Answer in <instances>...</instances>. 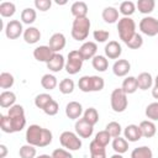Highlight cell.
Here are the masks:
<instances>
[{"label": "cell", "instance_id": "obj_46", "mask_svg": "<svg viewBox=\"0 0 158 158\" xmlns=\"http://www.w3.org/2000/svg\"><path fill=\"white\" fill-rule=\"evenodd\" d=\"M109 36H110V32L106 31V30H95L93 32V37L96 42L99 43H102V42H106L109 40Z\"/></svg>", "mask_w": 158, "mask_h": 158}, {"label": "cell", "instance_id": "obj_20", "mask_svg": "<svg viewBox=\"0 0 158 158\" xmlns=\"http://www.w3.org/2000/svg\"><path fill=\"white\" fill-rule=\"evenodd\" d=\"M139 128H141V132H142V137H146V138H151L156 135L157 132V127L154 125L153 121L151 120H144V121H141V123L138 125Z\"/></svg>", "mask_w": 158, "mask_h": 158}, {"label": "cell", "instance_id": "obj_4", "mask_svg": "<svg viewBox=\"0 0 158 158\" xmlns=\"http://www.w3.org/2000/svg\"><path fill=\"white\" fill-rule=\"evenodd\" d=\"M117 32L120 40L127 43L137 32H136V23L131 17H122L117 21Z\"/></svg>", "mask_w": 158, "mask_h": 158}, {"label": "cell", "instance_id": "obj_15", "mask_svg": "<svg viewBox=\"0 0 158 158\" xmlns=\"http://www.w3.org/2000/svg\"><path fill=\"white\" fill-rule=\"evenodd\" d=\"M83 114V106L78 101H70L65 106V115L70 120H79Z\"/></svg>", "mask_w": 158, "mask_h": 158}, {"label": "cell", "instance_id": "obj_43", "mask_svg": "<svg viewBox=\"0 0 158 158\" xmlns=\"http://www.w3.org/2000/svg\"><path fill=\"white\" fill-rule=\"evenodd\" d=\"M90 85H91V91H100L104 89L105 81L99 75H90Z\"/></svg>", "mask_w": 158, "mask_h": 158}, {"label": "cell", "instance_id": "obj_7", "mask_svg": "<svg viewBox=\"0 0 158 158\" xmlns=\"http://www.w3.org/2000/svg\"><path fill=\"white\" fill-rule=\"evenodd\" d=\"M83 57L81 54L79 53L78 49H73L68 53V59L65 60V70L67 73L74 75L77 73H79L81 70V67H83Z\"/></svg>", "mask_w": 158, "mask_h": 158}, {"label": "cell", "instance_id": "obj_16", "mask_svg": "<svg viewBox=\"0 0 158 158\" xmlns=\"http://www.w3.org/2000/svg\"><path fill=\"white\" fill-rule=\"evenodd\" d=\"M46 64H47V68L51 72L58 73L63 68H65V59H64V57L60 53H54L53 57L51 58V60L48 63H46Z\"/></svg>", "mask_w": 158, "mask_h": 158}, {"label": "cell", "instance_id": "obj_5", "mask_svg": "<svg viewBox=\"0 0 158 158\" xmlns=\"http://www.w3.org/2000/svg\"><path fill=\"white\" fill-rule=\"evenodd\" d=\"M110 104H111V109L115 112H123L128 105L127 94L121 88L114 89L110 95Z\"/></svg>", "mask_w": 158, "mask_h": 158}, {"label": "cell", "instance_id": "obj_53", "mask_svg": "<svg viewBox=\"0 0 158 158\" xmlns=\"http://www.w3.org/2000/svg\"><path fill=\"white\" fill-rule=\"evenodd\" d=\"M36 158H52V156H49V154H40Z\"/></svg>", "mask_w": 158, "mask_h": 158}, {"label": "cell", "instance_id": "obj_22", "mask_svg": "<svg viewBox=\"0 0 158 158\" xmlns=\"http://www.w3.org/2000/svg\"><path fill=\"white\" fill-rule=\"evenodd\" d=\"M136 79H137L138 89H141V90H148L153 85V78H152V75L148 72L139 73Z\"/></svg>", "mask_w": 158, "mask_h": 158}, {"label": "cell", "instance_id": "obj_18", "mask_svg": "<svg viewBox=\"0 0 158 158\" xmlns=\"http://www.w3.org/2000/svg\"><path fill=\"white\" fill-rule=\"evenodd\" d=\"M131 70V64L127 59H117L112 65V72L116 77H126Z\"/></svg>", "mask_w": 158, "mask_h": 158}, {"label": "cell", "instance_id": "obj_3", "mask_svg": "<svg viewBox=\"0 0 158 158\" xmlns=\"http://www.w3.org/2000/svg\"><path fill=\"white\" fill-rule=\"evenodd\" d=\"M7 116L11 120L12 125V132H20L26 126V117H25V110L21 105L15 104L9 109Z\"/></svg>", "mask_w": 158, "mask_h": 158}, {"label": "cell", "instance_id": "obj_38", "mask_svg": "<svg viewBox=\"0 0 158 158\" xmlns=\"http://www.w3.org/2000/svg\"><path fill=\"white\" fill-rule=\"evenodd\" d=\"M19 154L21 158H36V154H37V151H36V147L32 146V144H23L21 146L20 151H19Z\"/></svg>", "mask_w": 158, "mask_h": 158}, {"label": "cell", "instance_id": "obj_6", "mask_svg": "<svg viewBox=\"0 0 158 158\" xmlns=\"http://www.w3.org/2000/svg\"><path fill=\"white\" fill-rule=\"evenodd\" d=\"M59 142L63 148H67L68 151H78L81 148V139L75 132L72 131H64L59 136Z\"/></svg>", "mask_w": 158, "mask_h": 158}, {"label": "cell", "instance_id": "obj_24", "mask_svg": "<svg viewBox=\"0 0 158 158\" xmlns=\"http://www.w3.org/2000/svg\"><path fill=\"white\" fill-rule=\"evenodd\" d=\"M16 101V95L15 93L10 91V90H4L0 94V106L6 109V107H11L15 105Z\"/></svg>", "mask_w": 158, "mask_h": 158}, {"label": "cell", "instance_id": "obj_12", "mask_svg": "<svg viewBox=\"0 0 158 158\" xmlns=\"http://www.w3.org/2000/svg\"><path fill=\"white\" fill-rule=\"evenodd\" d=\"M79 53L81 54L83 59L84 60H88V59H93L95 56H96V52H98V44L95 42H91V41H88V42H84L81 44V47L78 49Z\"/></svg>", "mask_w": 158, "mask_h": 158}, {"label": "cell", "instance_id": "obj_55", "mask_svg": "<svg viewBox=\"0 0 158 158\" xmlns=\"http://www.w3.org/2000/svg\"><path fill=\"white\" fill-rule=\"evenodd\" d=\"M154 86H158V75H157L156 79H154Z\"/></svg>", "mask_w": 158, "mask_h": 158}, {"label": "cell", "instance_id": "obj_36", "mask_svg": "<svg viewBox=\"0 0 158 158\" xmlns=\"http://www.w3.org/2000/svg\"><path fill=\"white\" fill-rule=\"evenodd\" d=\"M52 100H53V98H52L49 94H47V93H42V94H38V95L35 98V105H36V107L43 110V109H44Z\"/></svg>", "mask_w": 158, "mask_h": 158}, {"label": "cell", "instance_id": "obj_40", "mask_svg": "<svg viewBox=\"0 0 158 158\" xmlns=\"http://www.w3.org/2000/svg\"><path fill=\"white\" fill-rule=\"evenodd\" d=\"M74 90V81L69 78H65L63 79L60 83H59V91L64 95L67 94H72Z\"/></svg>", "mask_w": 158, "mask_h": 158}, {"label": "cell", "instance_id": "obj_45", "mask_svg": "<svg viewBox=\"0 0 158 158\" xmlns=\"http://www.w3.org/2000/svg\"><path fill=\"white\" fill-rule=\"evenodd\" d=\"M126 44H127V47L131 48V49H138V48H141L142 44H143V38H142V36H141L139 33H136Z\"/></svg>", "mask_w": 158, "mask_h": 158}, {"label": "cell", "instance_id": "obj_41", "mask_svg": "<svg viewBox=\"0 0 158 158\" xmlns=\"http://www.w3.org/2000/svg\"><path fill=\"white\" fill-rule=\"evenodd\" d=\"M146 116L151 120V121H158V101L156 102H151L147 107H146Z\"/></svg>", "mask_w": 158, "mask_h": 158}, {"label": "cell", "instance_id": "obj_2", "mask_svg": "<svg viewBox=\"0 0 158 158\" xmlns=\"http://www.w3.org/2000/svg\"><path fill=\"white\" fill-rule=\"evenodd\" d=\"M90 20L88 17H78L74 19L73 25H72V37L75 41H85L89 36V30H90Z\"/></svg>", "mask_w": 158, "mask_h": 158}, {"label": "cell", "instance_id": "obj_1", "mask_svg": "<svg viewBox=\"0 0 158 158\" xmlns=\"http://www.w3.org/2000/svg\"><path fill=\"white\" fill-rule=\"evenodd\" d=\"M52 138V132L40 125H30L26 130V141L35 147H47L51 144Z\"/></svg>", "mask_w": 158, "mask_h": 158}, {"label": "cell", "instance_id": "obj_35", "mask_svg": "<svg viewBox=\"0 0 158 158\" xmlns=\"http://www.w3.org/2000/svg\"><path fill=\"white\" fill-rule=\"evenodd\" d=\"M136 11V5L132 1H122L118 7V12L123 15V17H130Z\"/></svg>", "mask_w": 158, "mask_h": 158}, {"label": "cell", "instance_id": "obj_44", "mask_svg": "<svg viewBox=\"0 0 158 158\" xmlns=\"http://www.w3.org/2000/svg\"><path fill=\"white\" fill-rule=\"evenodd\" d=\"M0 128L5 133H14L12 132L11 120H10V117L7 115H1L0 116Z\"/></svg>", "mask_w": 158, "mask_h": 158}, {"label": "cell", "instance_id": "obj_42", "mask_svg": "<svg viewBox=\"0 0 158 158\" xmlns=\"http://www.w3.org/2000/svg\"><path fill=\"white\" fill-rule=\"evenodd\" d=\"M111 138H112V137L109 135V132H107L106 130H104V131H99V132L95 135L94 141H96L100 146L106 147V146L110 143V139H111Z\"/></svg>", "mask_w": 158, "mask_h": 158}, {"label": "cell", "instance_id": "obj_50", "mask_svg": "<svg viewBox=\"0 0 158 158\" xmlns=\"http://www.w3.org/2000/svg\"><path fill=\"white\" fill-rule=\"evenodd\" d=\"M52 158H73V156L69 153L68 149L64 148H57L52 152Z\"/></svg>", "mask_w": 158, "mask_h": 158}, {"label": "cell", "instance_id": "obj_51", "mask_svg": "<svg viewBox=\"0 0 158 158\" xmlns=\"http://www.w3.org/2000/svg\"><path fill=\"white\" fill-rule=\"evenodd\" d=\"M7 154V147L5 144H0V158H5Z\"/></svg>", "mask_w": 158, "mask_h": 158}, {"label": "cell", "instance_id": "obj_32", "mask_svg": "<svg viewBox=\"0 0 158 158\" xmlns=\"http://www.w3.org/2000/svg\"><path fill=\"white\" fill-rule=\"evenodd\" d=\"M83 118L86 122H89L90 125L95 126L99 122V112L95 107H89L83 112Z\"/></svg>", "mask_w": 158, "mask_h": 158}, {"label": "cell", "instance_id": "obj_49", "mask_svg": "<svg viewBox=\"0 0 158 158\" xmlns=\"http://www.w3.org/2000/svg\"><path fill=\"white\" fill-rule=\"evenodd\" d=\"M52 6V1L51 0H35V7L42 12L49 10Z\"/></svg>", "mask_w": 158, "mask_h": 158}, {"label": "cell", "instance_id": "obj_56", "mask_svg": "<svg viewBox=\"0 0 158 158\" xmlns=\"http://www.w3.org/2000/svg\"><path fill=\"white\" fill-rule=\"evenodd\" d=\"M58 5H64V4H67V1H56Z\"/></svg>", "mask_w": 158, "mask_h": 158}, {"label": "cell", "instance_id": "obj_9", "mask_svg": "<svg viewBox=\"0 0 158 158\" xmlns=\"http://www.w3.org/2000/svg\"><path fill=\"white\" fill-rule=\"evenodd\" d=\"M5 35L9 40H16L23 35L22 22L19 20H10L5 26Z\"/></svg>", "mask_w": 158, "mask_h": 158}, {"label": "cell", "instance_id": "obj_23", "mask_svg": "<svg viewBox=\"0 0 158 158\" xmlns=\"http://www.w3.org/2000/svg\"><path fill=\"white\" fill-rule=\"evenodd\" d=\"M102 20L106 22V23H115L117 22L120 19H118V10L112 7V6H107L102 10Z\"/></svg>", "mask_w": 158, "mask_h": 158}, {"label": "cell", "instance_id": "obj_37", "mask_svg": "<svg viewBox=\"0 0 158 158\" xmlns=\"http://www.w3.org/2000/svg\"><path fill=\"white\" fill-rule=\"evenodd\" d=\"M14 83H15V79H14V75L12 74H10L7 72H2L0 74V88L1 89H5L6 90V89L12 88Z\"/></svg>", "mask_w": 158, "mask_h": 158}, {"label": "cell", "instance_id": "obj_33", "mask_svg": "<svg viewBox=\"0 0 158 158\" xmlns=\"http://www.w3.org/2000/svg\"><path fill=\"white\" fill-rule=\"evenodd\" d=\"M41 85L46 89V90H53L56 89V86L58 85V81H57V78L53 75V74H44L41 79Z\"/></svg>", "mask_w": 158, "mask_h": 158}, {"label": "cell", "instance_id": "obj_47", "mask_svg": "<svg viewBox=\"0 0 158 158\" xmlns=\"http://www.w3.org/2000/svg\"><path fill=\"white\" fill-rule=\"evenodd\" d=\"M78 86L83 93H90L91 91V85H90V77L89 75H84L79 79L78 81Z\"/></svg>", "mask_w": 158, "mask_h": 158}, {"label": "cell", "instance_id": "obj_8", "mask_svg": "<svg viewBox=\"0 0 158 158\" xmlns=\"http://www.w3.org/2000/svg\"><path fill=\"white\" fill-rule=\"evenodd\" d=\"M139 30L148 37H154L158 35V20L152 16H146L139 21Z\"/></svg>", "mask_w": 158, "mask_h": 158}, {"label": "cell", "instance_id": "obj_19", "mask_svg": "<svg viewBox=\"0 0 158 158\" xmlns=\"http://www.w3.org/2000/svg\"><path fill=\"white\" fill-rule=\"evenodd\" d=\"M23 40L26 43L28 44H35L37 43L40 40H41V32L37 27H33V26H30L27 27L25 31H23Z\"/></svg>", "mask_w": 158, "mask_h": 158}, {"label": "cell", "instance_id": "obj_52", "mask_svg": "<svg viewBox=\"0 0 158 158\" xmlns=\"http://www.w3.org/2000/svg\"><path fill=\"white\" fill-rule=\"evenodd\" d=\"M152 96L158 100V86H153V89H152Z\"/></svg>", "mask_w": 158, "mask_h": 158}, {"label": "cell", "instance_id": "obj_14", "mask_svg": "<svg viewBox=\"0 0 158 158\" xmlns=\"http://www.w3.org/2000/svg\"><path fill=\"white\" fill-rule=\"evenodd\" d=\"M65 36L60 32H57V33H53L49 38V43L48 46L51 47V49L54 52V53H59V51H62L64 47H65Z\"/></svg>", "mask_w": 158, "mask_h": 158}, {"label": "cell", "instance_id": "obj_54", "mask_svg": "<svg viewBox=\"0 0 158 158\" xmlns=\"http://www.w3.org/2000/svg\"><path fill=\"white\" fill-rule=\"evenodd\" d=\"M110 158H123V157H122V154H118V153H116V154H114V156H111Z\"/></svg>", "mask_w": 158, "mask_h": 158}, {"label": "cell", "instance_id": "obj_30", "mask_svg": "<svg viewBox=\"0 0 158 158\" xmlns=\"http://www.w3.org/2000/svg\"><path fill=\"white\" fill-rule=\"evenodd\" d=\"M131 158H153V152L147 146H141L131 152Z\"/></svg>", "mask_w": 158, "mask_h": 158}, {"label": "cell", "instance_id": "obj_34", "mask_svg": "<svg viewBox=\"0 0 158 158\" xmlns=\"http://www.w3.org/2000/svg\"><path fill=\"white\" fill-rule=\"evenodd\" d=\"M16 12V6L14 2L4 1L0 4V15L2 17H11Z\"/></svg>", "mask_w": 158, "mask_h": 158}, {"label": "cell", "instance_id": "obj_10", "mask_svg": "<svg viewBox=\"0 0 158 158\" xmlns=\"http://www.w3.org/2000/svg\"><path fill=\"white\" fill-rule=\"evenodd\" d=\"M74 128H75V133L80 137V138H89L91 137L93 132H94V126L90 125L89 122H86L83 117L79 118L75 125H74Z\"/></svg>", "mask_w": 158, "mask_h": 158}, {"label": "cell", "instance_id": "obj_26", "mask_svg": "<svg viewBox=\"0 0 158 158\" xmlns=\"http://www.w3.org/2000/svg\"><path fill=\"white\" fill-rule=\"evenodd\" d=\"M91 64H93V68L98 72H105L107 68H109V60L105 56H95L93 59H91Z\"/></svg>", "mask_w": 158, "mask_h": 158}, {"label": "cell", "instance_id": "obj_29", "mask_svg": "<svg viewBox=\"0 0 158 158\" xmlns=\"http://www.w3.org/2000/svg\"><path fill=\"white\" fill-rule=\"evenodd\" d=\"M154 6H156L154 0H138L136 4V7L138 9V11L144 15L151 14L154 10Z\"/></svg>", "mask_w": 158, "mask_h": 158}, {"label": "cell", "instance_id": "obj_48", "mask_svg": "<svg viewBox=\"0 0 158 158\" xmlns=\"http://www.w3.org/2000/svg\"><path fill=\"white\" fill-rule=\"evenodd\" d=\"M58 110H59V105H58V102H57L56 100H52V101L43 109L44 114L48 115V116H54V115H57V114H58Z\"/></svg>", "mask_w": 158, "mask_h": 158}, {"label": "cell", "instance_id": "obj_17", "mask_svg": "<svg viewBox=\"0 0 158 158\" xmlns=\"http://www.w3.org/2000/svg\"><path fill=\"white\" fill-rule=\"evenodd\" d=\"M123 135H125V138L128 141V142H137L142 138V132H141V128L138 125H127L123 130Z\"/></svg>", "mask_w": 158, "mask_h": 158}, {"label": "cell", "instance_id": "obj_25", "mask_svg": "<svg viewBox=\"0 0 158 158\" xmlns=\"http://www.w3.org/2000/svg\"><path fill=\"white\" fill-rule=\"evenodd\" d=\"M89 151H90V158H106V149H105V147L100 146L94 139L89 144Z\"/></svg>", "mask_w": 158, "mask_h": 158}, {"label": "cell", "instance_id": "obj_27", "mask_svg": "<svg viewBox=\"0 0 158 158\" xmlns=\"http://www.w3.org/2000/svg\"><path fill=\"white\" fill-rule=\"evenodd\" d=\"M121 89H122L127 95H128V94H133V93H136V90L138 89L136 77H127L126 79H123Z\"/></svg>", "mask_w": 158, "mask_h": 158}, {"label": "cell", "instance_id": "obj_21", "mask_svg": "<svg viewBox=\"0 0 158 158\" xmlns=\"http://www.w3.org/2000/svg\"><path fill=\"white\" fill-rule=\"evenodd\" d=\"M70 12L72 15L78 19V17H88V5L84 1H75L70 6Z\"/></svg>", "mask_w": 158, "mask_h": 158}, {"label": "cell", "instance_id": "obj_13", "mask_svg": "<svg viewBox=\"0 0 158 158\" xmlns=\"http://www.w3.org/2000/svg\"><path fill=\"white\" fill-rule=\"evenodd\" d=\"M105 57L109 59H117L121 53H122V47L117 41H109V43H106L105 48Z\"/></svg>", "mask_w": 158, "mask_h": 158}, {"label": "cell", "instance_id": "obj_31", "mask_svg": "<svg viewBox=\"0 0 158 158\" xmlns=\"http://www.w3.org/2000/svg\"><path fill=\"white\" fill-rule=\"evenodd\" d=\"M36 17H37V12L35 9H31V7H26L22 10L21 12V22L22 23H26V25H31L36 21Z\"/></svg>", "mask_w": 158, "mask_h": 158}, {"label": "cell", "instance_id": "obj_28", "mask_svg": "<svg viewBox=\"0 0 158 158\" xmlns=\"http://www.w3.org/2000/svg\"><path fill=\"white\" fill-rule=\"evenodd\" d=\"M112 149L118 153V154H123L128 151V141L126 138L122 137H116L112 139Z\"/></svg>", "mask_w": 158, "mask_h": 158}, {"label": "cell", "instance_id": "obj_39", "mask_svg": "<svg viewBox=\"0 0 158 158\" xmlns=\"http://www.w3.org/2000/svg\"><path fill=\"white\" fill-rule=\"evenodd\" d=\"M105 130L109 132V135H110L112 138L120 137V135H121V131H122V128H121V125H120L118 122H116V121H111V122H109V123L106 125Z\"/></svg>", "mask_w": 158, "mask_h": 158}, {"label": "cell", "instance_id": "obj_11", "mask_svg": "<svg viewBox=\"0 0 158 158\" xmlns=\"http://www.w3.org/2000/svg\"><path fill=\"white\" fill-rule=\"evenodd\" d=\"M53 54H54V52L51 49L49 46H38L33 49V57L38 62L48 63L51 60V58L53 57Z\"/></svg>", "mask_w": 158, "mask_h": 158}]
</instances>
